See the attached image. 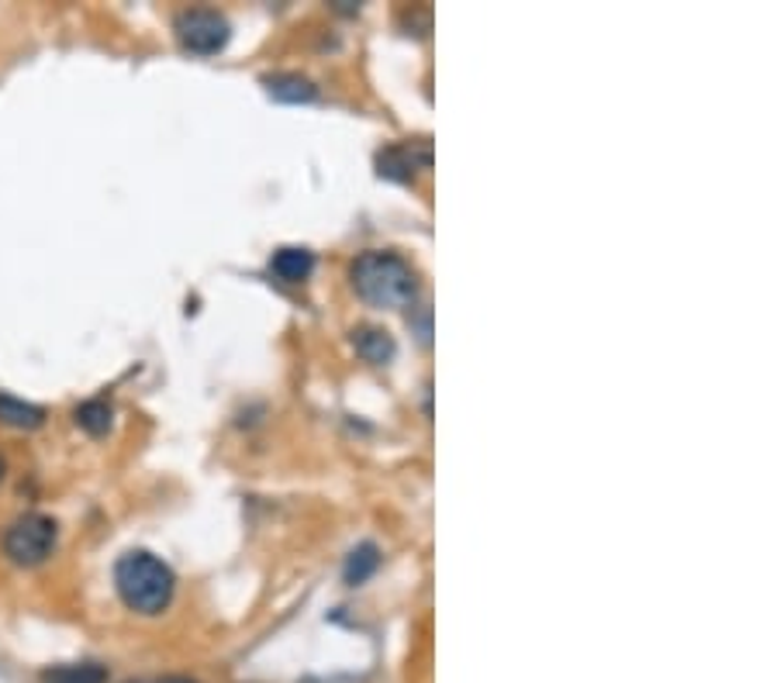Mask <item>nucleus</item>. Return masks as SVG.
<instances>
[{
    "label": "nucleus",
    "instance_id": "ddd939ff",
    "mask_svg": "<svg viewBox=\"0 0 777 683\" xmlns=\"http://www.w3.org/2000/svg\"><path fill=\"white\" fill-rule=\"evenodd\" d=\"M136 683H197L191 676H163V680H136Z\"/></svg>",
    "mask_w": 777,
    "mask_h": 683
},
{
    "label": "nucleus",
    "instance_id": "f257e3e1",
    "mask_svg": "<svg viewBox=\"0 0 777 683\" xmlns=\"http://www.w3.org/2000/svg\"><path fill=\"white\" fill-rule=\"evenodd\" d=\"M115 587L128 611L152 618L170 608L176 576L160 556L145 553V549H132V553H125L115 563Z\"/></svg>",
    "mask_w": 777,
    "mask_h": 683
},
{
    "label": "nucleus",
    "instance_id": "0eeeda50",
    "mask_svg": "<svg viewBox=\"0 0 777 683\" xmlns=\"http://www.w3.org/2000/svg\"><path fill=\"white\" fill-rule=\"evenodd\" d=\"M353 349H356L363 359H367V362H374V366L391 362L395 353H398L395 335L387 332V328H377V325H359V328L353 332Z\"/></svg>",
    "mask_w": 777,
    "mask_h": 683
},
{
    "label": "nucleus",
    "instance_id": "7ed1b4c3",
    "mask_svg": "<svg viewBox=\"0 0 777 683\" xmlns=\"http://www.w3.org/2000/svg\"><path fill=\"white\" fill-rule=\"evenodd\" d=\"M60 542V524L48 514L29 511L8 524L4 532V556L14 566H42Z\"/></svg>",
    "mask_w": 777,
    "mask_h": 683
},
{
    "label": "nucleus",
    "instance_id": "423d86ee",
    "mask_svg": "<svg viewBox=\"0 0 777 683\" xmlns=\"http://www.w3.org/2000/svg\"><path fill=\"white\" fill-rule=\"evenodd\" d=\"M270 273L280 283H304L311 273H315V252L304 246H283L270 259Z\"/></svg>",
    "mask_w": 777,
    "mask_h": 683
},
{
    "label": "nucleus",
    "instance_id": "f8f14e48",
    "mask_svg": "<svg viewBox=\"0 0 777 683\" xmlns=\"http://www.w3.org/2000/svg\"><path fill=\"white\" fill-rule=\"evenodd\" d=\"M76 425H80L87 435H104L111 429V404L108 401H84L76 408Z\"/></svg>",
    "mask_w": 777,
    "mask_h": 683
},
{
    "label": "nucleus",
    "instance_id": "6e6552de",
    "mask_svg": "<svg viewBox=\"0 0 777 683\" xmlns=\"http://www.w3.org/2000/svg\"><path fill=\"white\" fill-rule=\"evenodd\" d=\"M267 90L273 100H283V104H311L319 97V87L307 80L301 73H277V76H267Z\"/></svg>",
    "mask_w": 777,
    "mask_h": 683
},
{
    "label": "nucleus",
    "instance_id": "39448f33",
    "mask_svg": "<svg viewBox=\"0 0 777 683\" xmlns=\"http://www.w3.org/2000/svg\"><path fill=\"white\" fill-rule=\"evenodd\" d=\"M432 166V142L429 139H414V142H398V145H387L377 155V170L387 180H414L419 170Z\"/></svg>",
    "mask_w": 777,
    "mask_h": 683
},
{
    "label": "nucleus",
    "instance_id": "9d476101",
    "mask_svg": "<svg viewBox=\"0 0 777 683\" xmlns=\"http://www.w3.org/2000/svg\"><path fill=\"white\" fill-rule=\"evenodd\" d=\"M377 566H380V549H377L374 542H363V545H356L353 553L346 556L343 581H346L349 587H359V584H367L370 576L377 573Z\"/></svg>",
    "mask_w": 777,
    "mask_h": 683
},
{
    "label": "nucleus",
    "instance_id": "f03ea898",
    "mask_svg": "<svg viewBox=\"0 0 777 683\" xmlns=\"http://www.w3.org/2000/svg\"><path fill=\"white\" fill-rule=\"evenodd\" d=\"M349 280L356 294L374 307H408L419 294V277H414L411 262L398 252L370 249L356 256L349 267Z\"/></svg>",
    "mask_w": 777,
    "mask_h": 683
},
{
    "label": "nucleus",
    "instance_id": "4468645a",
    "mask_svg": "<svg viewBox=\"0 0 777 683\" xmlns=\"http://www.w3.org/2000/svg\"><path fill=\"white\" fill-rule=\"evenodd\" d=\"M0 477H4V459H0Z\"/></svg>",
    "mask_w": 777,
    "mask_h": 683
},
{
    "label": "nucleus",
    "instance_id": "20e7f679",
    "mask_svg": "<svg viewBox=\"0 0 777 683\" xmlns=\"http://www.w3.org/2000/svg\"><path fill=\"white\" fill-rule=\"evenodd\" d=\"M173 32H176V42L187 52H194V56H215V52H222L228 45L231 24L225 14H218L212 8H187L176 14Z\"/></svg>",
    "mask_w": 777,
    "mask_h": 683
},
{
    "label": "nucleus",
    "instance_id": "1a4fd4ad",
    "mask_svg": "<svg viewBox=\"0 0 777 683\" xmlns=\"http://www.w3.org/2000/svg\"><path fill=\"white\" fill-rule=\"evenodd\" d=\"M42 422H45V411L39 404L11 398V393H0V425L32 432V429H42Z\"/></svg>",
    "mask_w": 777,
    "mask_h": 683
},
{
    "label": "nucleus",
    "instance_id": "9b49d317",
    "mask_svg": "<svg viewBox=\"0 0 777 683\" xmlns=\"http://www.w3.org/2000/svg\"><path fill=\"white\" fill-rule=\"evenodd\" d=\"M42 683H108V670L97 663H73V666H52L42 673Z\"/></svg>",
    "mask_w": 777,
    "mask_h": 683
}]
</instances>
